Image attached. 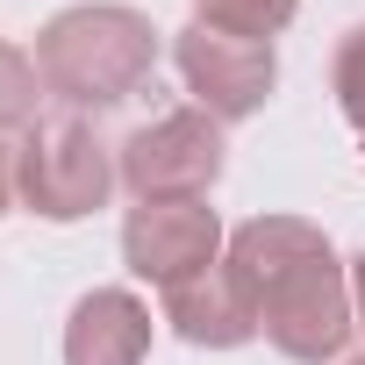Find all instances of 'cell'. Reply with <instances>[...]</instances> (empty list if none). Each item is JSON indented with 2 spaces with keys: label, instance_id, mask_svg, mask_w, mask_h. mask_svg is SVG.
Returning a JSON list of instances; mask_svg holds the SVG:
<instances>
[{
  "label": "cell",
  "instance_id": "1",
  "mask_svg": "<svg viewBox=\"0 0 365 365\" xmlns=\"http://www.w3.org/2000/svg\"><path fill=\"white\" fill-rule=\"evenodd\" d=\"M222 265L244 279L251 308H258V329L279 358L294 365H344V344L358 329V308H351V265L336 258V244L301 222V215H251Z\"/></svg>",
  "mask_w": 365,
  "mask_h": 365
},
{
  "label": "cell",
  "instance_id": "2",
  "mask_svg": "<svg viewBox=\"0 0 365 365\" xmlns=\"http://www.w3.org/2000/svg\"><path fill=\"white\" fill-rule=\"evenodd\" d=\"M36 72L43 93H58L79 115L122 108L129 93L150 86L158 72V29L143 8H122V0H79V8H58L36 29Z\"/></svg>",
  "mask_w": 365,
  "mask_h": 365
},
{
  "label": "cell",
  "instance_id": "3",
  "mask_svg": "<svg viewBox=\"0 0 365 365\" xmlns=\"http://www.w3.org/2000/svg\"><path fill=\"white\" fill-rule=\"evenodd\" d=\"M115 143L93 129V115L79 108H58V115H36L15 143V201L43 222H86L108 208L115 194Z\"/></svg>",
  "mask_w": 365,
  "mask_h": 365
},
{
  "label": "cell",
  "instance_id": "4",
  "mask_svg": "<svg viewBox=\"0 0 365 365\" xmlns=\"http://www.w3.org/2000/svg\"><path fill=\"white\" fill-rule=\"evenodd\" d=\"M122 187L136 201H208L230 165V136L208 108H172L115 143Z\"/></svg>",
  "mask_w": 365,
  "mask_h": 365
},
{
  "label": "cell",
  "instance_id": "5",
  "mask_svg": "<svg viewBox=\"0 0 365 365\" xmlns=\"http://www.w3.org/2000/svg\"><path fill=\"white\" fill-rule=\"evenodd\" d=\"M172 65H179V79H187L194 108H208L222 129L251 122L272 101V86H279V51L265 36H237V29H215L201 15L172 36Z\"/></svg>",
  "mask_w": 365,
  "mask_h": 365
},
{
  "label": "cell",
  "instance_id": "6",
  "mask_svg": "<svg viewBox=\"0 0 365 365\" xmlns=\"http://www.w3.org/2000/svg\"><path fill=\"white\" fill-rule=\"evenodd\" d=\"M222 215L208 201H136L122 215V265L136 279H150L158 294L194 279L208 265H222Z\"/></svg>",
  "mask_w": 365,
  "mask_h": 365
},
{
  "label": "cell",
  "instance_id": "7",
  "mask_svg": "<svg viewBox=\"0 0 365 365\" xmlns=\"http://www.w3.org/2000/svg\"><path fill=\"white\" fill-rule=\"evenodd\" d=\"M165 322H172V336H187L194 351H237V344L265 336L258 329V308H251V294H244V279L230 265H208L194 279L165 287Z\"/></svg>",
  "mask_w": 365,
  "mask_h": 365
},
{
  "label": "cell",
  "instance_id": "8",
  "mask_svg": "<svg viewBox=\"0 0 365 365\" xmlns=\"http://www.w3.org/2000/svg\"><path fill=\"white\" fill-rule=\"evenodd\" d=\"M150 358V308L129 287L79 294L65 322V365H143Z\"/></svg>",
  "mask_w": 365,
  "mask_h": 365
},
{
  "label": "cell",
  "instance_id": "9",
  "mask_svg": "<svg viewBox=\"0 0 365 365\" xmlns=\"http://www.w3.org/2000/svg\"><path fill=\"white\" fill-rule=\"evenodd\" d=\"M36 101H43V72L29 51L0 43V136H22L36 122Z\"/></svg>",
  "mask_w": 365,
  "mask_h": 365
},
{
  "label": "cell",
  "instance_id": "10",
  "mask_svg": "<svg viewBox=\"0 0 365 365\" xmlns=\"http://www.w3.org/2000/svg\"><path fill=\"white\" fill-rule=\"evenodd\" d=\"M294 8H301V0H201V22H215V29H237V36H279L287 22H294Z\"/></svg>",
  "mask_w": 365,
  "mask_h": 365
},
{
  "label": "cell",
  "instance_id": "11",
  "mask_svg": "<svg viewBox=\"0 0 365 365\" xmlns=\"http://www.w3.org/2000/svg\"><path fill=\"white\" fill-rule=\"evenodd\" d=\"M329 93H336V108H344V122L365 136V22L336 43V58H329Z\"/></svg>",
  "mask_w": 365,
  "mask_h": 365
},
{
  "label": "cell",
  "instance_id": "12",
  "mask_svg": "<svg viewBox=\"0 0 365 365\" xmlns=\"http://www.w3.org/2000/svg\"><path fill=\"white\" fill-rule=\"evenodd\" d=\"M8 208H15V150L0 143V215H8Z\"/></svg>",
  "mask_w": 365,
  "mask_h": 365
},
{
  "label": "cell",
  "instance_id": "13",
  "mask_svg": "<svg viewBox=\"0 0 365 365\" xmlns=\"http://www.w3.org/2000/svg\"><path fill=\"white\" fill-rule=\"evenodd\" d=\"M351 308H358V329H365V251L351 258Z\"/></svg>",
  "mask_w": 365,
  "mask_h": 365
},
{
  "label": "cell",
  "instance_id": "14",
  "mask_svg": "<svg viewBox=\"0 0 365 365\" xmlns=\"http://www.w3.org/2000/svg\"><path fill=\"white\" fill-rule=\"evenodd\" d=\"M344 365H365V358H344Z\"/></svg>",
  "mask_w": 365,
  "mask_h": 365
}]
</instances>
